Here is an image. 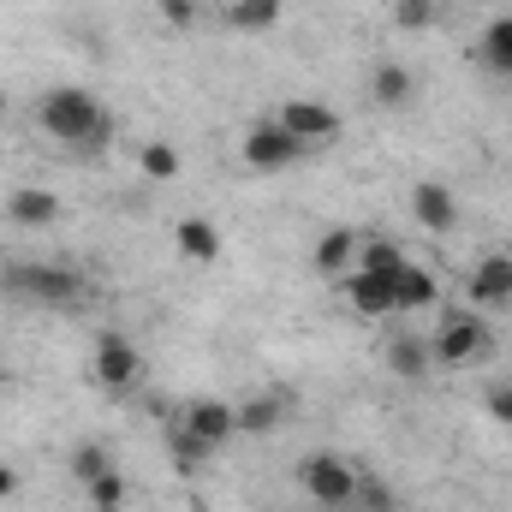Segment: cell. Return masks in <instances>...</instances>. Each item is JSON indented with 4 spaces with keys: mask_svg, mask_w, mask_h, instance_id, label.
Returning a JSON list of instances; mask_svg holds the SVG:
<instances>
[{
    "mask_svg": "<svg viewBox=\"0 0 512 512\" xmlns=\"http://www.w3.org/2000/svg\"><path fill=\"white\" fill-rule=\"evenodd\" d=\"M36 126L48 131L66 155H102L114 143V114L90 90H78V84H54L36 102Z\"/></svg>",
    "mask_w": 512,
    "mask_h": 512,
    "instance_id": "1",
    "label": "cell"
},
{
    "mask_svg": "<svg viewBox=\"0 0 512 512\" xmlns=\"http://www.w3.org/2000/svg\"><path fill=\"white\" fill-rule=\"evenodd\" d=\"M0 292H12L24 304H42V310H78L90 280L72 262H6L0 268Z\"/></svg>",
    "mask_w": 512,
    "mask_h": 512,
    "instance_id": "2",
    "label": "cell"
},
{
    "mask_svg": "<svg viewBox=\"0 0 512 512\" xmlns=\"http://www.w3.org/2000/svg\"><path fill=\"white\" fill-rule=\"evenodd\" d=\"M489 346H495V334H489V322L477 310H441V322L429 334L435 370H471V364L489 358Z\"/></svg>",
    "mask_w": 512,
    "mask_h": 512,
    "instance_id": "3",
    "label": "cell"
},
{
    "mask_svg": "<svg viewBox=\"0 0 512 512\" xmlns=\"http://www.w3.org/2000/svg\"><path fill=\"white\" fill-rule=\"evenodd\" d=\"M358 483L364 471L340 453H310L298 465V489L310 495V507H358Z\"/></svg>",
    "mask_w": 512,
    "mask_h": 512,
    "instance_id": "4",
    "label": "cell"
},
{
    "mask_svg": "<svg viewBox=\"0 0 512 512\" xmlns=\"http://www.w3.org/2000/svg\"><path fill=\"white\" fill-rule=\"evenodd\" d=\"M90 382L102 387V393H131V387L143 382V352H137V340L126 334H102L96 340V352H90Z\"/></svg>",
    "mask_w": 512,
    "mask_h": 512,
    "instance_id": "5",
    "label": "cell"
},
{
    "mask_svg": "<svg viewBox=\"0 0 512 512\" xmlns=\"http://www.w3.org/2000/svg\"><path fill=\"white\" fill-rule=\"evenodd\" d=\"M298 161H310V149L280 126L274 114L245 131V167H251V173H286V167H298Z\"/></svg>",
    "mask_w": 512,
    "mask_h": 512,
    "instance_id": "6",
    "label": "cell"
},
{
    "mask_svg": "<svg viewBox=\"0 0 512 512\" xmlns=\"http://www.w3.org/2000/svg\"><path fill=\"white\" fill-rule=\"evenodd\" d=\"M274 120L292 131V137H298L310 155H316V149H328V143H340V131H346V120H340L328 102H310V96H292V102H280V108H274Z\"/></svg>",
    "mask_w": 512,
    "mask_h": 512,
    "instance_id": "7",
    "label": "cell"
},
{
    "mask_svg": "<svg viewBox=\"0 0 512 512\" xmlns=\"http://www.w3.org/2000/svg\"><path fill=\"white\" fill-rule=\"evenodd\" d=\"M465 298L477 310H512V251L477 256V268L465 274Z\"/></svg>",
    "mask_w": 512,
    "mask_h": 512,
    "instance_id": "8",
    "label": "cell"
},
{
    "mask_svg": "<svg viewBox=\"0 0 512 512\" xmlns=\"http://www.w3.org/2000/svg\"><path fill=\"white\" fill-rule=\"evenodd\" d=\"M179 423H185V429H191L197 441H209L215 453H221V447H227V441L239 435V411H233V399H191Z\"/></svg>",
    "mask_w": 512,
    "mask_h": 512,
    "instance_id": "9",
    "label": "cell"
},
{
    "mask_svg": "<svg viewBox=\"0 0 512 512\" xmlns=\"http://www.w3.org/2000/svg\"><path fill=\"white\" fill-rule=\"evenodd\" d=\"M60 215H66V203H60L48 185H18V191L6 197V221L24 227V233H42V227H54Z\"/></svg>",
    "mask_w": 512,
    "mask_h": 512,
    "instance_id": "10",
    "label": "cell"
},
{
    "mask_svg": "<svg viewBox=\"0 0 512 512\" xmlns=\"http://www.w3.org/2000/svg\"><path fill=\"white\" fill-rule=\"evenodd\" d=\"M411 215H417L423 233H453L459 227V197L441 179H417L411 185Z\"/></svg>",
    "mask_w": 512,
    "mask_h": 512,
    "instance_id": "11",
    "label": "cell"
},
{
    "mask_svg": "<svg viewBox=\"0 0 512 512\" xmlns=\"http://www.w3.org/2000/svg\"><path fill=\"white\" fill-rule=\"evenodd\" d=\"M340 292H346V304H352L364 322L399 316V304H393V280H387V274H364V268H352V274L340 280Z\"/></svg>",
    "mask_w": 512,
    "mask_h": 512,
    "instance_id": "12",
    "label": "cell"
},
{
    "mask_svg": "<svg viewBox=\"0 0 512 512\" xmlns=\"http://www.w3.org/2000/svg\"><path fill=\"white\" fill-rule=\"evenodd\" d=\"M358 245H364V233H352V227H328V233L310 245V262H316V274L340 286V280L358 268Z\"/></svg>",
    "mask_w": 512,
    "mask_h": 512,
    "instance_id": "13",
    "label": "cell"
},
{
    "mask_svg": "<svg viewBox=\"0 0 512 512\" xmlns=\"http://www.w3.org/2000/svg\"><path fill=\"white\" fill-rule=\"evenodd\" d=\"M173 245H179V256L185 262H221V251H227V239H221V227L215 221H203V215H185L179 227H173Z\"/></svg>",
    "mask_w": 512,
    "mask_h": 512,
    "instance_id": "14",
    "label": "cell"
},
{
    "mask_svg": "<svg viewBox=\"0 0 512 512\" xmlns=\"http://www.w3.org/2000/svg\"><path fill=\"white\" fill-rule=\"evenodd\" d=\"M370 96H376V108H387V114H405V108H411V96H417V78H411V66L382 60V66L370 72Z\"/></svg>",
    "mask_w": 512,
    "mask_h": 512,
    "instance_id": "15",
    "label": "cell"
},
{
    "mask_svg": "<svg viewBox=\"0 0 512 512\" xmlns=\"http://www.w3.org/2000/svg\"><path fill=\"white\" fill-rule=\"evenodd\" d=\"M233 411H239V435H274V429L286 423V399H280V393H251V399H239Z\"/></svg>",
    "mask_w": 512,
    "mask_h": 512,
    "instance_id": "16",
    "label": "cell"
},
{
    "mask_svg": "<svg viewBox=\"0 0 512 512\" xmlns=\"http://www.w3.org/2000/svg\"><path fill=\"white\" fill-rule=\"evenodd\" d=\"M387 370H393L399 382H423V376L435 370V358H429V340H411V334L387 340Z\"/></svg>",
    "mask_w": 512,
    "mask_h": 512,
    "instance_id": "17",
    "label": "cell"
},
{
    "mask_svg": "<svg viewBox=\"0 0 512 512\" xmlns=\"http://www.w3.org/2000/svg\"><path fill=\"white\" fill-rule=\"evenodd\" d=\"M393 304H399V310H423V304H435V274H429L423 262H405V268L393 274Z\"/></svg>",
    "mask_w": 512,
    "mask_h": 512,
    "instance_id": "18",
    "label": "cell"
},
{
    "mask_svg": "<svg viewBox=\"0 0 512 512\" xmlns=\"http://www.w3.org/2000/svg\"><path fill=\"white\" fill-rule=\"evenodd\" d=\"M477 60H483L489 72H501V78H512V18H489V24H483Z\"/></svg>",
    "mask_w": 512,
    "mask_h": 512,
    "instance_id": "19",
    "label": "cell"
},
{
    "mask_svg": "<svg viewBox=\"0 0 512 512\" xmlns=\"http://www.w3.org/2000/svg\"><path fill=\"white\" fill-rule=\"evenodd\" d=\"M280 12H286V0H233V6H227V24L262 36V30H274V24H280Z\"/></svg>",
    "mask_w": 512,
    "mask_h": 512,
    "instance_id": "20",
    "label": "cell"
},
{
    "mask_svg": "<svg viewBox=\"0 0 512 512\" xmlns=\"http://www.w3.org/2000/svg\"><path fill=\"white\" fill-rule=\"evenodd\" d=\"M66 471H72V483L84 489V483H96V477H108V471H114V453H108L102 441H78V447H72V459H66Z\"/></svg>",
    "mask_w": 512,
    "mask_h": 512,
    "instance_id": "21",
    "label": "cell"
},
{
    "mask_svg": "<svg viewBox=\"0 0 512 512\" xmlns=\"http://www.w3.org/2000/svg\"><path fill=\"white\" fill-rule=\"evenodd\" d=\"M167 447H173V465H179V471H203V465L215 459V447H209V441H197L185 423H167Z\"/></svg>",
    "mask_w": 512,
    "mask_h": 512,
    "instance_id": "22",
    "label": "cell"
},
{
    "mask_svg": "<svg viewBox=\"0 0 512 512\" xmlns=\"http://www.w3.org/2000/svg\"><path fill=\"white\" fill-rule=\"evenodd\" d=\"M405 262H411V256L399 251L393 239H364V245H358V268H364V274H387V280H393Z\"/></svg>",
    "mask_w": 512,
    "mask_h": 512,
    "instance_id": "23",
    "label": "cell"
},
{
    "mask_svg": "<svg viewBox=\"0 0 512 512\" xmlns=\"http://www.w3.org/2000/svg\"><path fill=\"white\" fill-rule=\"evenodd\" d=\"M137 167H143V179H179V149L173 143H161V137H149L143 149H137Z\"/></svg>",
    "mask_w": 512,
    "mask_h": 512,
    "instance_id": "24",
    "label": "cell"
},
{
    "mask_svg": "<svg viewBox=\"0 0 512 512\" xmlns=\"http://www.w3.org/2000/svg\"><path fill=\"white\" fill-rule=\"evenodd\" d=\"M84 495H90V512H120V501H126V477H120V465H114L108 477L84 483Z\"/></svg>",
    "mask_w": 512,
    "mask_h": 512,
    "instance_id": "25",
    "label": "cell"
},
{
    "mask_svg": "<svg viewBox=\"0 0 512 512\" xmlns=\"http://www.w3.org/2000/svg\"><path fill=\"white\" fill-rule=\"evenodd\" d=\"M393 24L399 30H429L435 24V0H393Z\"/></svg>",
    "mask_w": 512,
    "mask_h": 512,
    "instance_id": "26",
    "label": "cell"
},
{
    "mask_svg": "<svg viewBox=\"0 0 512 512\" xmlns=\"http://www.w3.org/2000/svg\"><path fill=\"white\" fill-rule=\"evenodd\" d=\"M358 507H364V512H393V495H387V483L364 477V483H358Z\"/></svg>",
    "mask_w": 512,
    "mask_h": 512,
    "instance_id": "27",
    "label": "cell"
},
{
    "mask_svg": "<svg viewBox=\"0 0 512 512\" xmlns=\"http://www.w3.org/2000/svg\"><path fill=\"white\" fill-rule=\"evenodd\" d=\"M483 405H489V417H495V423H507V429H512V382H495L489 393H483Z\"/></svg>",
    "mask_w": 512,
    "mask_h": 512,
    "instance_id": "28",
    "label": "cell"
},
{
    "mask_svg": "<svg viewBox=\"0 0 512 512\" xmlns=\"http://www.w3.org/2000/svg\"><path fill=\"white\" fill-rule=\"evenodd\" d=\"M161 18H167L173 30H191V24H197V0H161Z\"/></svg>",
    "mask_w": 512,
    "mask_h": 512,
    "instance_id": "29",
    "label": "cell"
},
{
    "mask_svg": "<svg viewBox=\"0 0 512 512\" xmlns=\"http://www.w3.org/2000/svg\"><path fill=\"white\" fill-rule=\"evenodd\" d=\"M6 495H18V471H12V465H0V501H6Z\"/></svg>",
    "mask_w": 512,
    "mask_h": 512,
    "instance_id": "30",
    "label": "cell"
},
{
    "mask_svg": "<svg viewBox=\"0 0 512 512\" xmlns=\"http://www.w3.org/2000/svg\"><path fill=\"white\" fill-rule=\"evenodd\" d=\"M316 512H364V507H316Z\"/></svg>",
    "mask_w": 512,
    "mask_h": 512,
    "instance_id": "31",
    "label": "cell"
},
{
    "mask_svg": "<svg viewBox=\"0 0 512 512\" xmlns=\"http://www.w3.org/2000/svg\"><path fill=\"white\" fill-rule=\"evenodd\" d=\"M6 108H12V102H6V90H0V120H6Z\"/></svg>",
    "mask_w": 512,
    "mask_h": 512,
    "instance_id": "32",
    "label": "cell"
}]
</instances>
